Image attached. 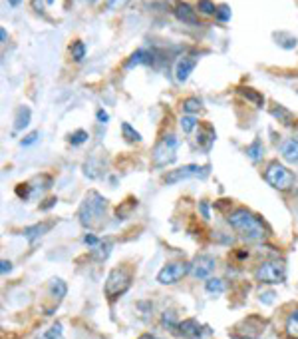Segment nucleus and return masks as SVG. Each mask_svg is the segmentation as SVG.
<instances>
[{
  "instance_id": "46",
  "label": "nucleus",
  "mask_w": 298,
  "mask_h": 339,
  "mask_svg": "<svg viewBox=\"0 0 298 339\" xmlns=\"http://www.w3.org/2000/svg\"><path fill=\"white\" fill-rule=\"evenodd\" d=\"M20 2H22V0H8L10 6H20Z\"/></svg>"
},
{
  "instance_id": "23",
  "label": "nucleus",
  "mask_w": 298,
  "mask_h": 339,
  "mask_svg": "<svg viewBox=\"0 0 298 339\" xmlns=\"http://www.w3.org/2000/svg\"><path fill=\"white\" fill-rule=\"evenodd\" d=\"M121 134H123L125 142H129V144L141 142V134L135 128H131V124H127V122H121Z\"/></svg>"
},
{
  "instance_id": "36",
  "label": "nucleus",
  "mask_w": 298,
  "mask_h": 339,
  "mask_svg": "<svg viewBox=\"0 0 298 339\" xmlns=\"http://www.w3.org/2000/svg\"><path fill=\"white\" fill-rule=\"evenodd\" d=\"M38 136H40V132H32V134H28L20 144H22V146H32V144L38 142Z\"/></svg>"
},
{
  "instance_id": "4",
  "label": "nucleus",
  "mask_w": 298,
  "mask_h": 339,
  "mask_svg": "<svg viewBox=\"0 0 298 339\" xmlns=\"http://www.w3.org/2000/svg\"><path fill=\"white\" fill-rule=\"evenodd\" d=\"M177 148H179V140L175 134H167L161 138V142L155 146L153 154H151V164L155 168H167L177 160Z\"/></svg>"
},
{
  "instance_id": "9",
  "label": "nucleus",
  "mask_w": 298,
  "mask_h": 339,
  "mask_svg": "<svg viewBox=\"0 0 298 339\" xmlns=\"http://www.w3.org/2000/svg\"><path fill=\"white\" fill-rule=\"evenodd\" d=\"M191 272V264H185V262H173V264H167L159 270L157 274V282L161 285H173V283L181 282L187 274Z\"/></svg>"
},
{
  "instance_id": "32",
  "label": "nucleus",
  "mask_w": 298,
  "mask_h": 339,
  "mask_svg": "<svg viewBox=\"0 0 298 339\" xmlns=\"http://www.w3.org/2000/svg\"><path fill=\"white\" fill-rule=\"evenodd\" d=\"M88 138H90V134L86 130H76L74 134H70V144L72 146H82L84 142H88Z\"/></svg>"
},
{
  "instance_id": "22",
  "label": "nucleus",
  "mask_w": 298,
  "mask_h": 339,
  "mask_svg": "<svg viewBox=\"0 0 298 339\" xmlns=\"http://www.w3.org/2000/svg\"><path fill=\"white\" fill-rule=\"evenodd\" d=\"M28 124H30V110L26 106H22V108H18L16 118H14V130H24V128H28Z\"/></svg>"
},
{
  "instance_id": "26",
  "label": "nucleus",
  "mask_w": 298,
  "mask_h": 339,
  "mask_svg": "<svg viewBox=\"0 0 298 339\" xmlns=\"http://www.w3.org/2000/svg\"><path fill=\"white\" fill-rule=\"evenodd\" d=\"M86 44L82 42V40H76V42H72V46H70V54L74 58V62H82L84 58H86Z\"/></svg>"
},
{
  "instance_id": "2",
  "label": "nucleus",
  "mask_w": 298,
  "mask_h": 339,
  "mask_svg": "<svg viewBox=\"0 0 298 339\" xmlns=\"http://www.w3.org/2000/svg\"><path fill=\"white\" fill-rule=\"evenodd\" d=\"M105 210H107V200L96 192V190H90L78 210V218H80V224L88 229H96L103 224V218H105Z\"/></svg>"
},
{
  "instance_id": "21",
  "label": "nucleus",
  "mask_w": 298,
  "mask_h": 339,
  "mask_svg": "<svg viewBox=\"0 0 298 339\" xmlns=\"http://www.w3.org/2000/svg\"><path fill=\"white\" fill-rule=\"evenodd\" d=\"M197 142L205 148V150H211V146L215 144V130L211 126H205L203 132H199Z\"/></svg>"
},
{
  "instance_id": "30",
  "label": "nucleus",
  "mask_w": 298,
  "mask_h": 339,
  "mask_svg": "<svg viewBox=\"0 0 298 339\" xmlns=\"http://www.w3.org/2000/svg\"><path fill=\"white\" fill-rule=\"evenodd\" d=\"M197 10L203 16H215V14H217V6H215L213 0H199Z\"/></svg>"
},
{
  "instance_id": "43",
  "label": "nucleus",
  "mask_w": 298,
  "mask_h": 339,
  "mask_svg": "<svg viewBox=\"0 0 298 339\" xmlns=\"http://www.w3.org/2000/svg\"><path fill=\"white\" fill-rule=\"evenodd\" d=\"M46 202H48V204H44V206H40L42 210H48V208H52V206H54V204H56L58 200H56V198H50V200H46Z\"/></svg>"
},
{
  "instance_id": "18",
  "label": "nucleus",
  "mask_w": 298,
  "mask_h": 339,
  "mask_svg": "<svg viewBox=\"0 0 298 339\" xmlns=\"http://www.w3.org/2000/svg\"><path fill=\"white\" fill-rule=\"evenodd\" d=\"M284 333L288 339H298V307L288 313V317L284 321Z\"/></svg>"
},
{
  "instance_id": "38",
  "label": "nucleus",
  "mask_w": 298,
  "mask_h": 339,
  "mask_svg": "<svg viewBox=\"0 0 298 339\" xmlns=\"http://www.w3.org/2000/svg\"><path fill=\"white\" fill-rule=\"evenodd\" d=\"M96 118H98L99 124H107V122H109V114L105 112V110H101V108L96 112Z\"/></svg>"
},
{
  "instance_id": "45",
  "label": "nucleus",
  "mask_w": 298,
  "mask_h": 339,
  "mask_svg": "<svg viewBox=\"0 0 298 339\" xmlns=\"http://www.w3.org/2000/svg\"><path fill=\"white\" fill-rule=\"evenodd\" d=\"M137 339H159V337H155V335H151V333H143V335H139Z\"/></svg>"
},
{
  "instance_id": "14",
  "label": "nucleus",
  "mask_w": 298,
  "mask_h": 339,
  "mask_svg": "<svg viewBox=\"0 0 298 339\" xmlns=\"http://www.w3.org/2000/svg\"><path fill=\"white\" fill-rule=\"evenodd\" d=\"M195 66H197V58L193 56L181 58L177 62V66H175V78H177V82H187L189 76H191V72L195 70Z\"/></svg>"
},
{
  "instance_id": "27",
  "label": "nucleus",
  "mask_w": 298,
  "mask_h": 339,
  "mask_svg": "<svg viewBox=\"0 0 298 339\" xmlns=\"http://www.w3.org/2000/svg\"><path fill=\"white\" fill-rule=\"evenodd\" d=\"M181 108H183V112L185 114H195L201 110V100L195 98V96H189V98H185L183 102H181Z\"/></svg>"
},
{
  "instance_id": "1",
  "label": "nucleus",
  "mask_w": 298,
  "mask_h": 339,
  "mask_svg": "<svg viewBox=\"0 0 298 339\" xmlns=\"http://www.w3.org/2000/svg\"><path fill=\"white\" fill-rule=\"evenodd\" d=\"M227 222L245 241H262L268 235L260 218L254 216L247 208H237L235 212H231L227 216Z\"/></svg>"
},
{
  "instance_id": "5",
  "label": "nucleus",
  "mask_w": 298,
  "mask_h": 339,
  "mask_svg": "<svg viewBox=\"0 0 298 339\" xmlns=\"http://www.w3.org/2000/svg\"><path fill=\"white\" fill-rule=\"evenodd\" d=\"M264 182H266L268 186H272L274 190L286 192V190H290V188L294 186L296 178H294V174L286 168V166H282V164H278V162H270V164L266 166V170H264Z\"/></svg>"
},
{
  "instance_id": "33",
  "label": "nucleus",
  "mask_w": 298,
  "mask_h": 339,
  "mask_svg": "<svg viewBox=\"0 0 298 339\" xmlns=\"http://www.w3.org/2000/svg\"><path fill=\"white\" fill-rule=\"evenodd\" d=\"M40 339H64V333H62V325L60 323H56V325H52L50 329H46Z\"/></svg>"
},
{
  "instance_id": "34",
  "label": "nucleus",
  "mask_w": 298,
  "mask_h": 339,
  "mask_svg": "<svg viewBox=\"0 0 298 339\" xmlns=\"http://www.w3.org/2000/svg\"><path fill=\"white\" fill-rule=\"evenodd\" d=\"M215 18H217L219 22H229V20H231V8H229L227 4L217 6V14H215Z\"/></svg>"
},
{
  "instance_id": "25",
  "label": "nucleus",
  "mask_w": 298,
  "mask_h": 339,
  "mask_svg": "<svg viewBox=\"0 0 298 339\" xmlns=\"http://www.w3.org/2000/svg\"><path fill=\"white\" fill-rule=\"evenodd\" d=\"M270 114H272L278 122H282V124H292V122H294V116H292V112H290V110H286L284 106H276V108H272Z\"/></svg>"
},
{
  "instance_id": "39",
  "label": "nucleus",
  "mask_w": 298,
  "mask_h": 339,
  "mask_svg": "<svg viewBox=\"0 0 298 339\" xmlns=\"http://www.w3.org/2000/svg\"><path fill=\"white\" fill-rule=\"evenodd\" d=\"M2 268H0V272H2V276H6V274H10L12 272V264L8 262V260H2V264H0Z\"/></svg>"
},
{
  "instance_id": "40",
  "label": "nucleus",
  "mask_w": 298,
  "mask_h": 339,
  "mask_svg": "<svg viewBox=\"0 0 298 339\" xmlns=\"http://www.w3.org/2000/svg\"><path fill=\"white\" fill-rule=\"evenodd\" d=\"M127 0H107V8L109 10H113V8H119V6H123Z\"/></svg>"
},
{
  "instance_id": "44",
  "label": "nucleus",
  "mask_w": 298,
  "mask_h": 339,
  "mask_svg": "<svg viewBox=\"0 0 298 339\" xmlns=\"http://www.w3.org/2000/svg\"><path fill=\"white\" fill-rule=\"evenodd\" d=\"M32 6L38 10V12H42L44 8H42V0H32Z\"/></svg>"
},
{
  "instance_id": "37",
  "label": "nucleus",
  "mask_w": 298,
  "mask_h": 339,
  "mask_svg": "<svg viewBox=\"0 0 298 339\" xmlns=\"http://www.w3.org/2000/svg\"><path fill=\"white\" fill-rule=\"evenodd\" d=\"M84 243H86V245H90V247H96V245L99 243L98 235H94V233H86V235H84Z\"/></svg>"
},
{
  "instance_id": "15",
  "label": "nucleus",
  "mask_w": 298,
  "mask_h": 339,
  "mask_svg": "<svg viewBox=\"0 0 298 339\" xmlns=\"http://www.w3.org/2000/svg\"><path fill=\"white\" fill-rule=\"evenodd\" d=\"M54 226V222H42V224H34V226H28L24 227L22 235L28 239V243H36L44 233H48L50 229Z\"/></svg>"
},
{
  "instance_id": "3",
  "label": "nucleus",
  "mask_w": 298,
  "mask_h": 339,
  "mask_svg": "<svg viewBox=\"0 0 298 339\" xmlns=\"http://www.w3.org/2000/svg\"><path fill=\"white\" fill-rule=\"evenodd\" d=\"M131 270L129 268H113L109 274H107V280H105V285H103V293L109 301H115L119 295H123L129 287H131Z\"/></svg>"
},
{
  "instance_id": "12",
  "label": "nucleus",
  "mask_w": 298,
  "mask_h": 339,
  "mask_svg": "<svg viewBox=\"0 0 298 339\" xmlns=\"http://www.w3.org/2000/svg\"><path fill=\"white\" fill-rule=\"evenodd\" d=\"M175 16L179 18V22L183 24H189V26H201V20H199L197 10L187 4V2H179L177 8H175Z\"/></svg>"
},
{
  "instance_id": "29",
  "label": "nucleus",
  "mask_w": 298,
  "mask_h": 339,
  "mask_svg": "<svg viewBox=\"0 0 298 339\" xmlns=\"http://www.w3.org/2000/svg\"><path fill=\"white\" fill-rule=\"evenodd\" d=\"M247 156L252 162H258V160H260V156H262V142H260V140H254L252 144H248Z\"/></svg>"
},
{
  "instance_id": "19",
  "label": "nucleus",
  "mask_w": 298,
  "mask_h": 339,
  "mask_svg": "<svg viewBox=\"0 0 298 339\" xmlns=\"http://www.w3.org/2000/svg\"><path fill=\"white\" fill-rule=\"evenodd\" d=\"M239 92H241V96H243L245 100L252 102L256 108H262V106H264V96H262L260 92H256L254 88H241Z\"/></svg>"
},
{
  "instance_id": "28",
  "label": "nucleus",
  "mask_w": 298,
  "mask_h": 339,
  "mask_svg": "<svg viewBox=\"0 0 298 339\" xmlns=\"http://www.w3.org/2000/svg\"><path fill=\"white\" fill-rule=\"evenodd\" d=\"M197 118L193 116V114H185V116H181V122H179V126H181V130L185 132V134H189V132H193L195 128H197Z\"/></svg>"
},
{
  "instance_id": "6",
  "label": "nucleus",
  "mask_w": 298,
  "mask_h": 339,
  "mask_svg": "<svg viewBox=\"0 0 298 339\" xmlns=\"http://www.w3.org/2000/svg\"><path fill=\"white\" fill-rule=\"evenodd\" d=\"M254 278L256 282L260 283H282L286 278V268L282 262H276V260H266L262 262L256 270H254Z\"/></svg>"
},
{
  "instance_id": "24",
  "label": "nucleus",
  "mask_w": 298,
  "mask_h": 339,
  "mask_svg": "<svg viewBox=\"0 0 298 339\" xmlns=\"http://www.w3.org/2000/svg\"><path fill=\"white\" fill-rule=\"evenodd\" d=\"M205 289H207V293H211V295H221V293L225 291V282L219 280V278H209V280L205 282Z\"/></svg>"
},
{
  "instance_id": "16",
  "label": "nucleus",
  "mask_w": 298,
  "mask_h": 339,
  "mask_svg": "<svg viewBox=\"0 0 298 339\" xmlns=\"http://www.w3.org/2000/svg\"><path fill=\"white\" fill-rule=\"evenodd\" d=\"M280 156L290 162V164H298V140L296 138H290V140H284L280 144Z\"/></svg>"
},
{
  "instance_id": "8",
  "label": "nucleus",
  "mask_w": 298,
  "mask_h": 339,
  "mask_svg": "<svg viewBox=\"0 0 298 339\" xmlns=\"http://www.w3.org/2000/svg\"><path fill=\"white\" fill-rule=\"evenodd\" d=\"M211 168L209 166H197V164H187V166H181L177 170H171L163 176V182L167 186H173V184H179L183 180H191V178H207Z\"/></svg>"
},
{
  "instance_id": "11",
  "label": "nucleus",
  "mask_w": 298,
  "mask_h": 339,
  "mask_svg": "<svg viewBox=\"0 0 298 339\" xmlns=\"http://www.w3.org/2000/svg\"><path fill=\"white\" fill-rule=\"evenodd\" d=\"M177 335H181L183 339H201L203 337V327L199 325L197 319L189 317V319L179 321V325H177Z\"/></svg>"
},
{
  "instance_id": "48",
  "label": "nucleus",
  "mask_w": 298,
  "mask_h": 339,
  "mask_svg": "<svg viewBox=\"0 0 298 339\" xmlns=\"http://www.w3.org/2000/svg\"><path fill=\"white\" fill-rule=\"evenodd\" d=\"M88 2H90V4H92V2H96V0H88Z\"/></svg>"
},
{
  "instance_id": "7",
  "label": "nucleus",
  "mask_w": 298,
  "mask_h": 339,
  "mask_svg": "<svg viewBox=\"0 0 298 339\" xmlns=\"http://www.w3.org/2000/svg\"><path fill=\"white\" fill-rule=\"evenodd\" d=\"M264 327H266V321H264L262 317H258V315H248V317H245L243 321H239V323L233 327V331H231L229 335L233 339H258L262 335Z\"/></svg>"
},
{
  "instance_id": "17",
  "label": "nucleus",
  "mask_w": 298,
  "mask_h": 339,
  "mask_svg": "<svg viewBox=\"0 0 298 339\" xmlns=\"http://www.w3.org/2000/svg\"><path fill=\"white\" fill-rule=\"evenodd\" d=\"M151 62H153V54L147 52L145 48H139V50H135V52L129 56V60L125 62V68L129 70V68H135V66H139V64H151Z\"/></svg>"
},
{
  "instance_id": "31",
  "label": "nucleus",
  "mask_w": 298,
  "mask_h": 339,
  "mask_svg": "<svg viewBox=\"0 0 298 339\" xmlns=\"http://www.w3.org/2000/svg\"><path fill=\"white\" fill-rule=\"evenodd\" d=\"M161 325L167 327V329H177L179 321H177L175 311H163V315H161Z\"/></svg>"
},
{
  "instance_id": "10",
  "label": "nucleus",
  "mask_w": 298,
  "mask_h": 339,
  "mask_svg": "<svg viewBox=\"0 0 298 339\" xmlns=\"http://www.w3.org/2000/svg\"><path fill=\"white\" fill-rule=\"evenodd\" d=\"M215 268H217V260L209 253H201L191 264V274L195 280H209V276L215 272Z\"/></svg>"
},
{
  "instance_id": "35",
  "label": "nucleus",
  "mask_w": 298,
  "mask_h": 339,
  "mask_svg": "<svg viewBox=\"0 0 298 339\" xmlns=\"http://www.w3.org/2000/svg\"><path fill=\"white\" fill-rule=\"evenodd\" d=\"M276 40H284L280 46L282 48H294L296 46V38L294 36H290V34H284V32H280V34H276Z\"/></svg>"
},
{
  "instance_id": "20",
  "label": "nucleus",
  "mask_w": 298,
  "mask_h": 339,
  "mask_svg": "<svg viewBox=\"0 0 298 339\" xmlns=\"http://www.w3.org/2000/svg\"><path fill=\"white\" fill-rule=\"evenodd\" d=\"M111 247H113V243H111L109 239H105V241H99L98 245H96V249H92V256H94V260H98V262L107 260V258H109V253H111Z\"/></svg>"
},
{
  "instance_id": "13",
  "label": "nucleus",
  "mask_w": 298,
  "mask_h": 339,
  "mask_svg": "<svg viewBox=\"0 0 298 339\" xmlns=\"http://www.w3.org/2000/svg\"><path fill=\"white\" fill-rule=\"evenodd\" d=\"M48 293L50 297H52V307H50V315H52V311L62 303V299L66 297V293H68V285L62 282L60 278H54V280H50L48 283Z\"/></svg>"
},
{
  "instance_id": "47",
  "label": "nucleus",
  "mask_w": 298,
  "mask_h": 339,
  "mask_svg": "<svg viewBox=\"0 0 298 339\" xmlns=\"http://www.w3.org/2000/svg\"><path fill=\"white\" fill-rule=\"evenodd\" d=\"M46 4H54V0H46Z\"/></svg>"
},
{
  "instance_id": "42",
  "label": "nucleus",
  "mask_w": 298,
  "mask_h": 339,
  "mask_svg": "<svg viewBox=\"0 0 298 339\" xmlns=\"http://www.w3.org/2000/svg\"><path fill=\"white\" fill-rule=\"evenodd\" d=\"M6 40H8V32H6V28H0V42H2V44H6Z\"/></svg>"
},
{
  "instance_id": "41",
  "label": "nucleus",
  "mask_w": 298,
  "mask_h": 339,
  "mask_svg": "<svg viewBox=\"0 0 298 339\" xmlns=\"http://www.w3.org/2000/svg\"><path fill=\"white\" fill-rule=\"evenodd\" d=\"M199 208H201L203 218H205V220H209V204H207V202H201V204H199Z\"/></svg>"
}]
</instances>
